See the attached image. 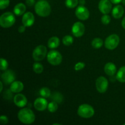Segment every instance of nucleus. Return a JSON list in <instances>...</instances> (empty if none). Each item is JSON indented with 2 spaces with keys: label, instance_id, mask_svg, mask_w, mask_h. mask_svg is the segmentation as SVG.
Listing matches in <instances>:
<instances>
[{
  "label": "nucleus",
  "instance_id": "obj_1",
  "mask_svg": "<svg viewBox=\"0 0 125 125\" xmlns=\"http://www.w3.org/2000/svg\"><path fill=\"white\" fill-rule=\"evenodd\" d=\"M18 118L21 123L26 125L32 124L35 121V116L31 109L23 108L18 113Z\"/></svg>",
  "mask_w": 125,
  "mask_h": 125
},
{
  "label": "nucleus",
  "instance_id": "obj_2",
  "mask_svg": "<svg viewBox=\"0 0 125 125\" xmlns=\"http://www.w3.org/2000/svg\"><path fill=\"white\" fill-rule=\"evenodd\" d=\"M35 11L39 16L48 17L51 13V6L46 0H39L35 4Z\"/></svg>",
  "mask_w": 125,
  "mask_h": 125
},
{
  "label": "nucleus",
  "instance_id": "obj_3",
  "mask_svg": "<svg viewBox=\"0 0 125 125\" xmlns=\"http://www.w3.org/2000/svg\"><path fill=\"white\" fill-rule=\"evenodd\" d=\"M15 18L13 13L7 12L0 17V25L4 28H8L14 24Z\"/></svg>",
  "mask_w": 125,
  "mask_h": 125
},
{
  "label": "nucleus",
  "instance_id": "obj_4",
  "mask_svg": "<svg viewBox=\"0 0 125 125\" xmlns=\"http://www.w3.org/2000/svg\"><path fill=\"white\" fill-rule=\"evenodd\" d=\"M95 111L93 107L87 104H83L79 106L78 109V114L82 118H89L93 117Z\"/></svg>",
  "mask_w": 125,
  "mask_h": 125
},
{
  "label": "nucleus",
  "instance_id": "obj_5",
  "mask_svg": "<svg viewBox=\"0 0 125 125\" xmlns=\"http://www.w3.org/2000/svg\"><path fill=\"white\" fill-rule=\"evenodd\" d=\"M47 60L50 64L58 65L62 62V56L59 51L51 50L47 54Z\"/></svg>",
  "mask_w": 125,
  "mask_h": 125
},
{
  "label": "nucleus",
  "instance_id": "obj_6",
  "mask_svg": "<svg viewBox=\"0 0 125 125\" xmlns=\"http://www.w3.org/2000/svg\"><path fill=\"white\" fill-rule=\"evenodd\" d=\"M46 48L43 45H39L33 51L32 57L35 61H41L46 57Z\"/></svg>",
  "mask_w": 125,
  "mask_h": 125
},
{
  "label": "nucleus",
  "instance_id": "obj_7",
  "mask_svg": "<svg viewBox=\"0 0 125 125\" xmlns=\"http://www.w3.org/2000/svg\"><path fill=\"white\" fill-rule=\"evenodd\" d=\"M120 42V38L116 34H112L106 38L104 42L105 47L110 50L115 49L118 46Z\"/></svg>",
  "mask_w": 125,
  "mask_h": 125
},
{
  "label": "nucleus",
  "instance_id": "obj_8",
  "mask_svg": "<svg viewBox=\"0 0 125 125\" xmlns=\"http://www.w3.org/2000/svg\"><path fill=\"white\" fill-rule=\"evenodd\" d=\"M108 81L106 78L100 76L96 81V88L98 92L101 94L106 92L108 88Z\"/></svg>",
  "mask_w": 125,
  "mask_h": 125
},
{
  "label": "nucleus",
  "instance_id": "obj_9",
  "mask_svg": "<svg viewBox=\"0 0 125 125\" xmlns=\"http://www.w3.org/2000/svg\"><path fill=\"white\" fill-rule=\"evenodd\" d=\"M76 16L78 19L81 20H86L89 18V11L84 6L80 5L76 8L75 10Z\"/></svg>",
  "mask_w": 125,
  "mask_h": 125
},
{
  "label": "nucleus",
  "instance_id": "obj_10",
  "mask_svg": "<svg viewBox=\"0 0 125 125\" xmlns=\"http://www.w3.org/2000/svg\"><path fill=\"white\" fill-rule=\"evenodd\" d=\"M72 34L76 37H81L83 36L85 32V26L81 22H76L72 26Z\"/></svg>",
  "mask_w": 125,
  "mask_h": 125
},
{
  "label": "nucleus",
  "instance_id": "obj_11",
  "mask_svg": "<svg viewBox=\"0 0 125 125\" xmlns=\"http://www.w3.org/2000/svg\"><path fill=\"white\" fill-rule=\"evenodd\" d=\"M98 8L103 14H108L112 10V2L110 0H101L99 2Z\"/></svg>",
  "mask_w": 125,
  "mask_h": 125
},
{
  "label": "nucleus",
  "instance_id": "obj_12",
  "mask_svg": "<svg viewBox=\"0 0 125 125\" xmlns=\"http://www.w3.org/2000/svg\"><path fill=\"white\" fill-rule=\"evenodd\" d=\"M1 79L2 81L6 84H12L15 79V76L13 72L10 70L5 71L2 74H1Z\"/></svg>",
  "mask_w": 125,
  "mask_h": 125
},
{
  "label": "nucleus",
  "instance_id": "obj_13",
  "mask_svg": "<svg viewBox=\"0 0 125 125\" xmlns=\"http://www.w3.org/2000/svg\"><path fill=\"white\" fill-rule=\"evenodd\" d=\"M34 107L39 111H43L48 107V101L45 98H38L34 101Z\"/></svg>",
  "mask_w": 125,
  "mask_h": 125
},
{
  "label": "nucleus",
  "instance_id": "obj_14",
  "mask_svg": "<svg viewBox=\"0 0 125 125\" xmlns=\"http://www.w3.org/2000/svg\"><path fill=\"white\" fill-rule=\"evenodd\" d=\"M34 21H35V17L31 12H26L23 15L22 18V23L26 27L31 26L34 24Z\"/></svg>",
  "mask_w": 125,
  "mask_h": 125
},
{
  "label": "nucleus",
  "instance_id": "obj_15",
  "mask_svg": "<svg viewBox=\"0 0 125 125\" xmlns=\"http://www.w3.org/2000/svg\"><path fill=\"white\" fill-rule=\"evenodd\" d=\"M13 102L17 107H23L27 104L28 100H27L26 97L24 95L18 94L16 95L13 98Z\"/></svg>",
  "mask_w": 125,
  "mask_h": 125
},
{
  "label": "nucleus",
  "instance_id": "obj_16",
  "mask_svg": "<svg viewBox=\"0 0 125 125\" xmlns=\"http://www.w3.org/2000/svg\"><path fill=\"white\" fill-rule=\"evenodd\" d=\"M104 72L107 75L113 76L117 72V68L114 63L108 62L104 66Z\"/></svg>",
  "mask_w": 125,
  "mask_h": 125
},
{
  "label": "nucleus",
  "instance_id": "obj_17",
  "mask_svg": "<svg viewBox=\"0 0 125 125\" xmlns=\"http://www.w3.org/2000/svg\"><path fill=\"white\" fill-rule=\"evenodd\" d=\"M23 89H24L23 84L21 81H13L11 84L10 87V91L12 93H16V94H18V93L21 92L23 90Z\"/></svg>",
  "mask_w": 125,
  "mask_h": 125
},
{
  "label": "nucleus",
  "instance_id": "obj_18",
  "mask_svg": "<svg viewBox=\"0 0 125 125\" xmlns=\"http://www.w3.org/2000/svg\"><path fill=\"white\" fill-rule=\"evenodd\" d=\"M112 16L115 19L122 18L124 14V9L121 5H117L112 9Z\"/></svg>",
  "mask_w": 125,
  "mask_h": 125
},
{
  "label": "nucleus",
  "instance_id": "obj_19",
  "mask_svg": "<svg viewBox=\"0 0 125 125\" xmlns=\"http://www.w3.org/2000/svg\"><path fill=\"white\" fill-rule=\"evenodd\" d=\"M26 9V8L25 5L22 2H20V3H18L15 5L14 9H13V13L17 16L22 15L24 14Z\"/></svg>",
  "mask_w": 125,
  "mask_h": 125
},
{
  "label": "nucleus",
  "instance_id": "obj_20",
  "mask_svg": "<svg viewBox=\"0 0 125 125\" xmlns=\"http://www.w3.org/2000/svg\"><path fill=\"white\" fill-rule=\"evenodd\" d=\"M60 44V40L57 37H52L48 42V46L51 49L56 48Z\"/></svg>",
  "mask_w": 125,
  "mask_h": 125
},
{
  "label": "nucleus",
  "instance_id": "obj_21",
  "mask_svg": "<svg viewBox=\"0 0 125 125\" xmlns=\"http://www.w3.org/2000/svg\"><path fill=\"white\" fill-rule=\"evenodd\" d=\"M116 79L120 83H125V66L121 67L118 70V72L117 73V76H116Z\"/></svg>",
  "mask_w": 125,
  "mask_h": 125
},
{
  "label": "nucleus",
  "instance_id": "obj_22",
  "mask_svg": "<svg viewBox=\"0 0 125 125\" xmlns=\"http://www.w3.org/2000/svg\"><path fill=\"white\" fill-rule=\"evenodd\" d=\"M63 95L59 92H54L51 96V100L57 103H61L63 101Z\"/></svg>",
  "mask_w": 125,
  "mask_h": 125
},
{
  "label": "nucleus",
  "instance_id": "obj_23",
  "mask_svg": "<svg viewBox=\"0 0 125 125\" xmlns=\"http://www.w3.org/2000/svg\"><path fill=\"white\" fill-rule=\"evenodd\" d=\"M103 45V41L100 38H95L92 42V46L96 49H99Z\"/></svg>",
  "mask_w": 125,
  "mask_h": 125
},
{
  "label": "nucleus",
  "instance_id": "obj_24",
  "mask_svg": "<svg viewBox=\"0 0 125 125\" xmlns=\"http://www.w3.org/2000/svg\"><path fill=\"white\" fill-rule=\"evenodd\" d=\"M33 70L37 74H40L43 71V67L42 65L39 62H35L33 64Z\"/></svg>",
  "mask_w": 125,
  "mask_h": 125
},
{
  "label": "nucleus",
  "instance_id": "obj_25",
  "mask_svg": "<svg viewBox=\"0 0 125 125\" xmlns=\"http://www.w3.org/2000/svg\"><path fill=\"white\" fill-rule=\"evenodd\" d=\"M40 95L43 98H49L51 96V91L47 87H42L39 91Z\"/></svg>",
  "mask_w": 125,
  "mask_h": 125
},
{
  "label": "nucleus",
  "instance_id": "obj_26",
  "mask_svg": "<svg viewBox=\"0 0 125 125\" xmlns=\"http://www.w3.org/2000/svg\"><path fill=\"white\" fill-rule=\"evenodd\" d=\"M74 39L71 35H65L62 39V43L66 46H70L73 43Z\"/></svg>",
  "mask_w": 125,
  "mask_h": 125
},
{
  "label": "nucleus",
  "instance_id": "obj_27",
  "mask_svg": "<svg viewBox=\"0 0 125 125\" xmlns=\"http://www.w3.org/2000/svg\"><path fill=\"white\" fill-rule=\"evenodd\" d=\"M78 0H66L65 5L68 8L73 9L76 7L78 4Z\"/></svg>",
  "mask_w": 125,
  "mask_h": 125
},
{
  "label": "nucleus",
  "instance_id": "obj_28",
  "mask_svg": "<svg viewBox=\"0 0 125 125\" xmlns=\"http://www.w3.org/2000/svg\"><path fill=\"white\" fill-rule=\"evenodd\" d=\"M58 109V105L57 103L55 101H52V102L50 103L48 105V109L50 112H55Z\"/></svg>",
  "mask_w": 125,
  "mask_h": 125
},
{
  "label": "nucleus",
  "instance_id": "obj_29",
  "mask_svg": "<svg viewBox=\"0 0 125 125\" xmlns=\"http://www.w3.org/2000/svg\"><path fill=\"white\" fill-rule=\"evenodd\" d=\"M101 20L103 24H108L111 22V18L109 15H108L107 14H104L103 16H102V17L101 18Z\"/></svg>",
  "mask_w": 125,
  "mask_h": 125
},
{
  "label": "nucleus",
  "instance_id": "obj_30",
  "mask_svg": "<svg viewBox=\"0 0 125 125\" xmlns=\"http://www.w3.org/2000/svg\"><path fill=\"white\" fill-rule=\"evenodd\" d=\"M8 62L5 59H1V66H0V69L2 71H5L8 68Z\"/></svg>",
  "mask_w": 125,
  "mask_h": 125
},
{
  "label": "nucleus",
  "instance_id": "obj_31",
  "mask_svg": "<svg viewBox=\"0 0 125 125\" xmlns=\"http://www.w3.org/2000/svg\"><path fill=\"white\" fill-rule=\"evenodd\" d=\"M10 0H0V9L1 10L5 9L9 6Z\"/></svg>",
  "mask_w": 125,
  "mask_h": 125
},
{
  "label": "nucleus",
  "instance_id": "obj_32",
  "mask_svg": "<svg viewBox=\"0 0 125 125\" xmlns=\"http://www.w3.org/2000/svg\"><path fill=\"white\" fill-rule=\"evenodd\" d=\"M84 67H85V63L83 62H78L74 66V69L76 71H79L83 69Z\"/></svg>",
  "mask_w": 125,
  "mask_h": 125
},
{
  "label": "nucleus",
  "instance_id": "obj_33",
  "mask_svg": "<svg viewBox=\"0 0 125 125\" xmlns=\"http://www.w3.org/2000/svg\"><path fill=\"white\" fill-rule=\"evenodd\" d=\"M9 120L6 116L5 115H1V118H0V123L2 125H6L8 123Z\"/></svg>",
  "mask_w": 125,
  "mask_h": 125
},
{
  "label": "nucleus",
  "instance_id": "obj_34",
  "mask_svg": "<svg viewBox=\"0 0 125 125\" xmlns=\"http://www.w3.org/2000/svg\"><path fill=\"white\" fill-rule=\"evenodd\" d=\"M26 3L29 7L33 6L35 4V0H26Z\"/></svg>",
  "mask_w": 125,
  "mask_h": 125
},
{
  "label": "nucleus",
  "instance_id": "obj_35",
  "mask_svg": "<svg viewBox=\"0 0 125 125\" xmlns=\"http://www.w3.org/2000/svg\"><path fill=\"white\" fill-rule=\"evenodd\" d=\"M25 29H26V26L24 25H23V26H20L19 28H18V31L20 33H23L25 31Z\"/></svg>",
  "mask_w": 125,
  "mask_h": 125
},
{
  "label": "nucleus",
  "instance_id": "obj_36",
  "mask_svg": "<svg viewBox=\"0 0 125 125\" xmlns=\"http://www.w3.org/2000/svg\"><path fill=\"white\" fill-rule=\"evenodd\" d=\"M110 1H111L112 3L114 4H118L120 2H122V0H110Z\"/></svg>",
  "mask_w": 125,
  "mask_h": 125
},
{
  "label": "nucleus",
  "instance_id": "obj_37",
  "mask_svg": "<svg viewBox=\"0 0 125 125\" xmlns=\"http://www.w3.org/2000/svg\"><path fill=\"white\" fill-rule=\"evenodd\" d=\"M79 3L80 4V5H81V6H84L85 3V0H79Z\"/></svg>",
  "mask_w": 125,
  "mask_h": 125
},
{
  "label": "nucleus",
  "instance_id": "obj_38",
  "mask_svg": "<svg viewBox=\"0 0 125 125\" xmlns=\"http://www.w3.org/2000/svg\"><path fill=\"white\" fill-rule=\"evenodd\" d=\"M122 27H123V28L125 29V17L124 18H123V20H122Z\"/></svg>",
  "mask_w": 125,
  "mask_h": 125
},
{
  "label": "nucleus",
  "instance_id": "obj_39",
  "mask_svg": "<svg viewBox=\"0 0 125 125\" xmlns=\"http://www.w3.org/2000/svg\"><path fill=\"white\" fill-rule=\"evenodd\" d=\"M0 85H1V90H0V92H2V89H3V84H2V81L0 82Z\"/></svg>",
  "mask_w": 125,
  "mask_h": 125
},
{
  "label": "nucleus",
  "instance_id": "obj_40",
  "mask_svg": "<svg viewBox=\"0 0 125 125\" xmlns=\"http://www.w3.org/2000/svg\"><path fill=\"white\" fill-rule=\"evenodd\" d=\"M122 2H123V5H125V0H122Z\"/></svg>",
  "mask_w": 125,
  "mask_h": 125
},
{
  "label": "nucleus",
  "instance_id": "obj_41",
  "mask_svg": "<svg viewBox=\"0 0 125 125\" xmlns=\"http://www.w3.org/2000/svg\"><path fill=\"white\" fill-rule=\"evenodd\" d=\"M61 125L60 124H58V123H54L53 125Z\"/></svg>",
  "mask_w": 125,
  "mask_h": 125
},
{
  "label": "nucleus",
  "instance_id": "obj_42",
  "mask_svg": "<svg viewBox=\"0 0 125 125\" xmlns=\"http://www.w3.org/2000/svg\"><path fill=\"white\" fill-rule=\"evenodd\" d=\"M124 125H125V124H124Z\"/></svg>",
  "mask_w": 125,
  "mask_h": 125
}]
</instances>
